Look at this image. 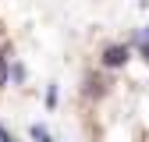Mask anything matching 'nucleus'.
<instances>
[{
	"label": "nucleus",
	"mask_w": 149,
	"mask_h": 142,
	"mask_svg": "<svg viewBox=\"0 0 149 142\" xmlns=\"http://www.w3.org/2000/svg\"><path fill=\"white\" fill-rule=\"evenodd\" d=\"M0 142H11V135H7V132H4V128H0Z\"/></svg>",
	"instance_id": "nucleus-4"
},
{
	"label": "nucleus",
	"mask_w": 149,
	"mask_h": 142,
	"mask_svg": "<svg viewBox=\"0 0 149 142\" xmlns=\"http://www.w3.org/2000/svg\"><path fill=\"white\" fill-rule=\"evenodd\" d=\"M7 82V53H0V85Z\"/></svg>",
	"instance_id": "nucleus-3"
},
{
	"label": "nucleus",
	"mask_w": 149,
	"mask_h": 142,
	"mask_svg": "<svg viewBox=\"0 0 149 142\" xmlns=\"http://www.w3.org/2000/svg\"><path fill=\"white\" fill-rule=\"evenodd\" d=\"M32 139H39V142H53V139L46 135V128H39V124H36V128H32Z\"/></svg>",
	"instance_id": "nucleus-2"
},
{
	"label": "nucleus",
	"mask_w": 149,
	"mask_h": 142,
	"mask_svg": "<svg viewBox=\"0 0 149 142\" xmlns=\"http://www.w3.org/2000/svg\"><path fill=\"white\" fill-rule=\"evenodd\" d=\"M142 57H146V61H149V43H142Z\"/></svg>",
	"instance_id": "nucleus-5"
},
{
	"label": "nucleus",
	"mask_w": 149,
	"mask_h": 142,
	"mask_svg": "<svg viewBox=\"0 0 149 142\" xmlns=\"http://www.w3.org/2000/svg\"><path fill=\"white\" fill-rule=\"evenodd\" d=\"M103 64H107V68L128 64V46H107V50H103Z\"/></svg>",
	"instance_id": "nucleus-1"
}]
</instances>
